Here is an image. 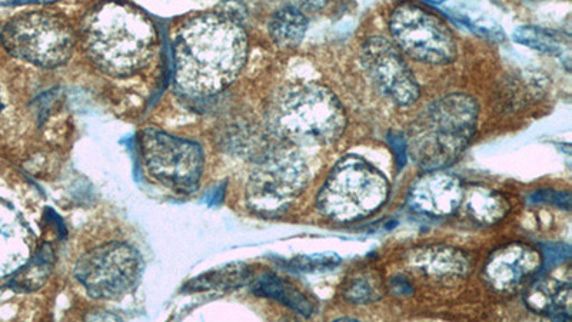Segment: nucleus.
Instances as JSON below:
<instances>
[{
	"instance_id": "1a4fd4ad",
	"label": "nucleus",
	"mask_w": 572,
	"mask_h": 322,
	"mask_svg": "<svg viewBox=\"0 0 572 322\" xmlns=\"http://www.w3.org/2000/svg\"><path fill=\"white\" fill-rule=\"evenodd\" d=\"M389 31L398 48L415 61L448 65L457 58V41L447 23L412 3L395 8Z\"/></svg>"
},
{
	"instance_id": "473e14b6",
	"label": "nucleus",
	"mask_w": 572,
	"mask_h": 322,
	"mask_svg": "<svg viewBox=\"0 0 572 322\" xmlns=\"http://www.w3.org/2000/svg\"><path fill=\"white\" fill-rule=\"evenodd\" d=\"M0 108H2V105H0Z\"/></svg>"
},
{
	"instance_id": "f03ea898",
	"label": "nucleus",
	"mask_w": 572,
	"mask_h": 322,
	"mask_svg": "<svg viewBox=\"0 0 572 322\" xmlns=\"http://www.w3.org/2000/svg\"><path fill=\"white\" fill-rule=\"evenodd\" d=\"M83 46L91 61L112 76H131L151 59L156 31L151 19L125 3L98 6L83 23Z\"/></svg>"
},
{
	"instance_id": "20e7f679",
	"label": "nucleus",
	"mask_w": 572,
	"mask_h": 322,
	"mask_svg": "<svg viewBox=\"0 0 572 322\" xmlns=\"http://www.w3.org/2000/svg\"><path fill=\"white\" fill-rule=\"evenodd\" d=\"M389 197L387 177L358 156H345L319 189L317 207L334 222L359 221L377 212Z\"/></svg>"
},
{
	"instance_id": "393cba45",
	"label": "nucleus",
	"mask_w": 572,
	"mask_h": 322,
	"mask_svg": "<svg viewBox=\"0 0 572 322\" xmlns=\"http://www.w3.org/2000/svg\"><path fill=\"white\" fill-rule=\"evenodd\" d=\"M541 255V267L548 271L570 262L572 250L570 245L562 242H547L541 245Z\"/></svg>"
},
{
	"instance_id": "6e6552de",
	"label": "nucleus",
	"mask_w": 572,
	"mask_h": 322,
	"mask_svg": "<svg viewBox=\"0 0 572 322\" xmlns=\"http://www.w3.org/2000/svg\"><path fill=\"white\" fill-rule=\"evenodd\" d=\"M309 172L294 152L266 155L252 172L246 187L249 207L261 215H278L307 188Z\"/></svg>"
},
{
	"instance_id": "a211bd4d",
	"label": "nucleus",
	"mask_w": 572,
	"mask_h": 322,
	"mask_svg": "<svg viewBox=\"0 0 572 322\" xmlns=\"http://www.w3.org/2000/svg\"><path fill=\"white\" fill-rule=\"evenodd\" d=\"M472 219L484 225L497 224L507 217L511 204L504 195L494 189L472 187L465 191L464 199Z\"/></svg>"
},
{
	"instance_id": "f8f14e48",
	"label": "nucleus",
	"mask_w": 572,
	"mask_h": 322,
	"mask_svg": "<svg viewBox=\"0 0 572 322\" xmlns=\"http://www.w3.org/2000/svg\"><path fill=\"white\" fill-rule=\"evenodd\" d=\"M464 189L460 179L445 169L427 171L409 189L408 204L419 214L447 217L462 204Z\"/></svg>"
},
{
	"instance_id": "a878e982",
	"label": "nucleus",
	"mask_w": 572,
	"mask_h": 322,
	"mask_svg": "<svg viewBox=\"0 0 572 322\" xmlns=\"http://www.w3.org/2000/svg\"><path fill=\"white\" fill-rule=\"evenodd\" d=\"M339 257L335 254H317L311 257L297 258L292 262V267L297 268L299 271H319L329 270V268L337 267L339 264Z\"/></svg>"
},
{
	"instance_id": "6ab92c4d",
	"label": "nucleus",
	"mask_w": 572,
	"mask_h": 322,
	"mask_svg": "<svg viewBox=\"0 0 572 322\" xmlns=\"http://www.w3.org/2000/svg\"><path fill=\"white\" fill-rule=\"evenodd\" d=\"M308 29L307 15L285 6L274 13L269 21V35L281 49H295L304 41Z\"/></svg>"
},
{
	"instance_id": "2eb2a0df",
	"label": "nucleus",
	"mask_w": 572,
	"mask_h": 322,
	"mask_svg": "<svg viewBox=\"0 0 572 322\" xmlns=\"http://www.w3.org/2000/svg\"><path fill=\"white\" fill-rule=\"evenodd\" d=\"M571 282L537 278L528 290L524 300L530 310L545 315L554 321H571Z\"/></svg>"
},
{
	"instance_id": "b1692460",
	"label": "nucleus",
	"mask_w": 572,
	"mask_h": 322,
	"mask_svg": "<svg viewBox=\"0 0 572 322\" xmlns=\"http://www.w3.org/2000/svg\"><path fill=\"white\" fill-rule=\"evenodd\" d=\"M457 19L461 25L467 26L470 31L477 33L482 38L490 39V41L501 42L505 39V32L501 26L487 18H471L470 15L457 12Z\"/></svg>"
},
{
	"instance_id": "cd10ccee",
	"label": "nucleus",
	"mask_w": 572,
	"mask_h": 322,
	"mask_svg": "<svg viewBox=\"0 0 572 322\" xmlns=\"http://www.w3.org/2000/svg\"><path fill=\"white\" fill-rule=\"evenodd\" d=\"M388 142L391 148L394 149L398 169L404 168L408 158L407 139L401 134H397V132H391L388 136Z\"/></svg>"
},
{
	"instance_id": "9b49d317",
	"label": "nucleus",
	"mask_w": 572,
	"mask_h": 322,
	"mask_svg": "<svg viewBox=\"0 0 572 322\" xmlns=\"http://www.w3.org/2000/svg\"><path fill=\"white\" fill-rule=\"evenodd\" d=\"M362 63L379 91L397 105L409 106L418 101L419 86L397 46L382 36H371L362 46Z\"/></svg>"
},
{
	"instance_id": "39448f33",
	"label": "nucleus",
	"mask_w": 572,
	"mask_h": 322,
	"mask_svg": "<svg viewBox=\"0 0 572 322\" xmlns=\"http://www.w3.org/2000/svg\"><path fill=\"white\" fill-rule=\"evenodd\" d=\"M279 131L298 145L334 144L347 128V114L327 86H294L284 95L276 111Z\"/></svg>"
},
{
	"instance_id": "c85d7f7f",
	"label": "nucleus",
	"mask_w": 572,
	"mask_h": 322,
	"mask_svg": "<svg viewBox=\"0 0 572 322\" xmlns=\"http://www.w3.org/2000/svg\"><path fill=\"white\" fill-rule=\"evenodd\" d=\"M328 0H289V6L301 13H315L324 9Z\"/></svg>"
},
{
	"instance_id": "412c9836",
	"label": "nucleus",
	"mask_w": 572,
	"mask_h": 322,
	"mask_svg": "<svg viewBox=\"0 0 572 322\" xmlns=\"http://www.w3.org/2000/svg\"><path fill=\"white\" fill-rule=\"evenodd\" d=\"M514 41L528 48L548 53V55H570V39L560 33L537 28V26H521L514 32Z\"/></svg>"
},
{
	"instance_id": "aec40b11",
	"label": "nucleus",
	"mask_w": 572,
	"mask_h": 322,
	"mask_svg": "<svg viewBox=\"0 0 572 322\" xmlns=\"http://www.w3.org/2000/svg\"><path fill=\"white\" fill-rule=\"evenodd\" d=\"M53 251L49 245H43L42 250L36 252L26 261L9 282L13 290L31 292L39 290L48 281L53 268Z\"/></svg>"
},
{
	"instance_id": "f3484780",
	"label": "nucleus",
	"mask_w": 572,
	"mask_h": 322,
	"mask_svg": "<svg viewBox=\"0 0 572 322\" xmlns=\"http://www.w3.org/2000/svg\"><path fill=\"white\" fill-rule=\"evenodd\" d=\"M252 292L258 297L271 298L281 302L285 307L299 312L304 317H311L314 314V305L312 302L297 290L294 285L288 281L282 280L278 275L262 274L254 282H252Z\"/></svg>"
},
{
	"instance_id": "bb28decb",
	"label": "nucleus",
	"mask_w": 572,
	"mask_h": 322,
	"mask_svg": "<svg viewBox=\"0 0 572 322\" xmlns=\"http://www.w3.org/2000/svg\"><path fill=\"white\" fill-rule=\"evenodd\" d=\"M531 204H551L558 208L571 209V194L570 192H557L542 189V191L535 192L530 195Z\"/></svg>"
},
{
	"instance_id": "423d86ee",
	"label": "nucleus",
	"mask_w": 572,
	"mask_h": 322,
	"mask_svg": "<svg viewBox=\"0 0 572 322\" xmlns=\"http://www.w3.org/2000/svg\"><path fill=\"white\" fill-rule=\"evenodd\" d=\"M0 41L15 58L42 68H55L71 58L75 33L61 16L32 12L6 23Z\"/></svg>"
},
{
	"instance_id": "5701e85b",
	"label": "nucleus",
	"mask_w": 572,
	"mask_h": 322,
	"mask_svg": "<svg viewBox=\"0 0 572 322\" xmlns=\"http://www.w3.org/2000/svg\"><path fill=\"white\" fill-rule=\"evenodd\" d=\"M384 295V287L382 281L377 275L357 274L347 282L344 288L345 300L354 302V304H369L379 300Z\"/></svg>"
},
{
	"instance_id": "4be33fe9",
	"label": "nucleus",
	"mask_w": 572,
	"mask_h": 322,
	"mask_svg": "<svg viewBox=\"0 0 572 322\" xmlns=\"http://www.w3.org/2000/svg\"><path fill=\"white\" fill-rule=\"evenodd\" d=\"M251 270L244 264L228 265L209 272V274L201 275L189 282V291H206V290H235L248 281Z\"/></svg>"
},
{
	"instance_id": "c756f323",
	"label": "nucleus",
	"mask_w": 572,
	"mask_h": 322,
	"mask_svg": "<svg viewBox=\"0 0 572 322\" xmlns=\"http://www.w3.org/2000/svg\"><path fill=\"white\" fill-rule=\"evenodd\" d=\"M391 288L399 297H407V295H411L412 292H414L411 284H409L407 280H404V278H395V280H392Z\"/></svg>"
},
{
	"instance_id": "4468645a",
	"label": "nucleus",
	"mask_w": 572,
	"mask_h": 322,
	"mask_svg": "<svg viewBox=\"0 0 572 322\" xmlns=\"http://www.w3.org/2000/svg\"><path fill=\"white\" fill-rule=\"evenodd\" d=\"M33 251V235L21 215L0 201V278L15 274Z\"/></svg>"
},
{
	"instance_id": "ddd939ff",
	"label": "nucleus",
	"mask_w": 572,
	"mask_h": 322,
	"mask_svg": "<svg viewBox=\"0 0 572 322\" xmlns=\"http://www.w3.org/2000/svg\"><path fill=\"white\" fill-rule=\"evenodd\" d=\"M540 270V252L517 242L505 245L491 255L485 275L495 290L514 291Z\"/></svg>"
},
{
	"instance_id": "0eeeda50",
	"label": "nucleus",
	"mask_w": 572,
	"mask_h": 322,
	"mask_svg": "<svg viewBox=\"0 0 572 322\" xmlns=\"http://www.w3.org/2000/svg\"><path fill=\"white\" fill-rule=\"evenodd\" d=\"M143 162L149 175L178 194H191L204 172V151L186 139L148 128L139 138Z\"/></svg>"
},
{
	"instance_id": "f257e3e1",
	"label": "nucleus",
	"mask_w": 572,
	"mask_h": 322,
	"mask_svg": "<svg viewBox=\"0 0 572 322\" xmlns=\"http://www.w3.org/2000/svg\"><path fill=\"white\" fill-rule=\"evenodd\" d=\"M241 3H224L181 26L175 36L176 89L191 99L219 94L235 81L248 58V36Z\"/></svg>"
},
{
	"instance_id": "7c9ffc66",
	"label": "nucleus",
	"mask_w": 572,
	"mask_h": 322,
	"mask_svg": "<svg viewBox=\"0 0 572 322\" xmlns=\"http://www.w3.org/2000/svg\"><path fill=\"white\" fill-rule=\"evenodd\" d=\"M431 2L442 3V2H445V0H431Z\"/></svg>"
},
{
	"instance_id": "9d476101",
	"label": "nucleus",
	"mask_w": 572,
	"mask_h": 322,
	"mask_svg": "<svg viewBox=\"0 0 572 322\" xmlns=\"http://www.w3.org/2000/svg\"><path fill=\"white\" fill-rule=\"evenodd\" d=\"M142 261L121 242L102 245L83 255L75 267L76 280L96 300H121L138 284Z\"/></svg>"
},
{
	"instance_id": "7ed1b4c3",
	"label": "nucleus",
	"mask_w": 572,
	"mask_h": 322,
	"mask_svg": "<svg viewBox=\"0 0 572 322\" xmlns=\"http://www.w3.org/2000/svg\"><path fill=\"white\" fill-rule=\"evenodd\" d=\"M478 112L475 99L465 94L445 96L425 109L405 138L415 165L425 172L454 165L477 131Z\"/></svg>"
},
{
	"instance_id": "2f4dec72",
	"label": "nucleus",
	"mask_w": 572,
	"mask_h": 322,
	"mask_svg": "<svg viewBox=\"0 0 572 322\" xmlns=\"http://www.w3.org/2000/svg\"><path fill=\"white\" fill-rule=\"evenodd\" d=\"M41 2H55V0H41Z\"/></svg>"
},
{
	"instance_id": "dca6fc26",
	"label": "nucleus",
	"mask_w": 572,
	"mask_h": 322,
	"mask_svg": "<svg viewBox=\"0 0 572 322\" xmlns=\"http://www.w3.org/2000/svg\"><path fill=\"white\" fill-rule=\"evenodd\" d=\"M411 267L424 272L428 277H464L470 270V261L461 251L448 247L422 248L411 254Z\"/></svg>"
}]
</instances>
